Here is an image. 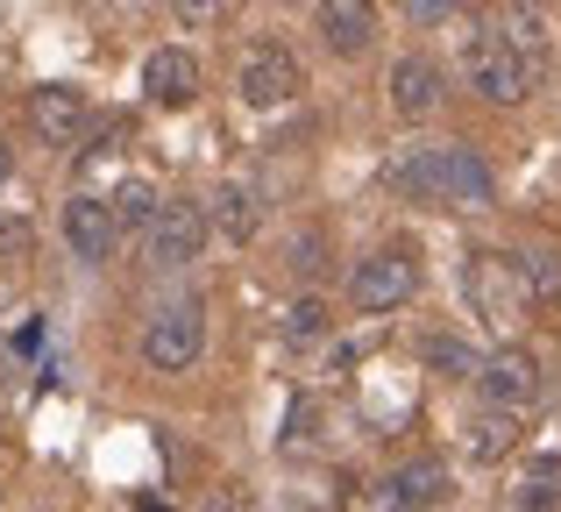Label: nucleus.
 Wrapping results in <instances>:
<instances>
[{"label": "nucleus", "mask_w": 561, "mask_h": 512, "mask_svg": "<svg viewBox=\"0 0 561 512\" xmlns=\"http://www.w3.org/2000/svg\"><path fill=\"white\" fill-rule=\"evenodd\" d=\"M157 207H164V200H157V193H150L142 179L114 193V221H122V228H150V221H157Z\"/></svg>", "instance_id": "21"}, {"label": "nucleus", "mask_w": 561, "mask_h": 512, "mask_svg": "<svg viewBox=\"0 0 561 512\" xmlns=\"http://www.w3.org/2000/svg\"><path fill=\"white\" fill-rule=\"evenodd\" d=\"M512 448H519V413H497V406H483V413L469 420V456H477V463H505Z\"/></svg>", "instance_id": "17"}, {"label": "nucleus", "mask_w": 561, "mask_h": 512, "mask_svg": "<svg viewBox=\"0 0 561 512\" xmlns=\"http://www.w3.org/2000/svg\"><path fill=\"white\" fill-rule=\"evenodd\" d=\"M519 512H561V456H534L519 485Z\"/></svg>", "instance_id": "18"}, {"label": "nucleus", "mask_w": 561, "mask_h": 512, "mask_svg": "<svg viewBox=\"0 0 561 512\" xmlns=\"http://www.w3.org/2000/svg\"><path fill=\"white\" fill-rule=\"evenodd\" d=\"M420 363L434 377H455V385H462V377L477 385V371H483V356L462 342V334H420Z\"/></svg>", "instance_id": "16"}, {"label": "nucleus", "mask_w": 561, "mask_h": 512, "mask_svg": "<svg viewBox=\"0 0 561 512\" xmlns=\"http://www.w3.org/2000/svg\"><path fill=\"white\" fill-rule=\"evenodd\" d=\"M320 334H328V306H320L313 292H306V299H291V314H285V342H291V349H313Z\"/></svg>", "instance_id": "19"}, {"label": "nucleus", "mask_w": 561, "mask_h": 512, "mask_svg": "<svg viewBox=\"0 0 561 512\" xmlns=\"http://www.w3.org/2000/svg\"><path fill=\"white\" fill-rule=\"evenodd\" d=\"M171 14H179V22H220V0H171Z\"/></svg>", "instance_id": "24"}, {"label": "nucleus", "mask_w": 561, "mask_h": 512, "mask_svg": "<svg viewBox=\"0 0 561 512\" xmlns=\"http://www.w3.org/2000/svg\"><path fill=\"white\" fill-rule=\"evenodd\" d=\"M8 250H28V221H22V214L0 221V257H8Z\"/></svg>", "instance_id": "25"}, {"label": "nucleus", "mask_w": 561, "mask_h": 512, "mask_svg": "<svg viewBox=\"0 0 561 512\" xmlns=\"http://www.w3.org/2000/svg\"><path fill=\"white\" fill-rule=\"evenodd\" d=\"M491 36H497V43H512L519 57H534V50H540V22H534L526 8H505V14H497V29H491Z\"/></svg>", "instance_id": "22"}, {"label": "nucleus", "mask_w": 561, "mask_h": 512, "mask_svg": "<svg viewBox=\"0 0 561 512\" xmlns=\"http://www.w3.org/2000/svg\"><path fill=\"white\" fill-rule=\"evenodd\" d=\"M440 499H448V463L440 456H412L377 485V512H426Z\"/></svg>", "instance_id": "10"}, {"label": "nucleus", "mask_w": 561, "mask_h": 512, "mask_svg": "<svg viewBox=\"0 0 561 512\" xmlns=\"http://www.w3.org/2000/svg\"><path fill=\"white\" fill-rule=\"evenodd\" d=\"M383 93H391V114H398V122H434L440 100H448V71H440L426 50H405L391 65V79H383Z\"/></svg>", "instance_id": "9"}, {"label": "nucleus", "mask_w": 561, "mask_h": 512, "mask_svg": "<svg viewBox=\"0 0 561 512\" xmlns=\"http://www.w3.org/2000/svg\"><path fill=\"white\" fill-rule=\"evenodd\" d=\"M277 8H285V0H277Z\"/></svg>", "instance_id": "29"}, {"label": "nucleus", "mask_w": 561, "mask_h": 512, "mask_svg": "<svg viewBox=\"0 0 561 512\" xmlns=\"http://www.w3.org/2000/svg\"><path fill=\"white\" fill-rule=\"evenodd\" d=\"M313 29L334 57H363L377 43V0H320L313 8Z\"/></svg>", "instance_id": "12"}, {"label": "nucleus", "mask_w": 561, "mask_h": 512, "mask_svg": "<svg viewBox=\"0 0 561 512\" xmlns=\"http://www.w3.org/2000/svg\"><path fill=\"white\" fill-rule=\"evenodd\" d=\"M412 292H420V257H412L405 242L370 250L356 271H348V306H356V314H398Z\"/></svg>", "instance_id": "4"}, {"label": "nucleus", "mask_w": 561, "mask_h": 512, "mask_svg": "<svg viewBox=\"0 0 561 512\" xmlns=\"http://www.w3.org/2000/svg\"><path fill=\"white\" fill-rule=\"evenodd\" d=\"M57 228H65V250L85 263V271H100V263L114 257V242H122V221H114V200L100 193H71L65 214H57Z\"/></svg>", "instance_id": "7"}, {"label": "nucleus", "mask_w": 561, "mask_h": 512, "mask_svg": "<svg viewBox=\"0 0 561 512\" xmlns=\"http://www.w3.org/2000/svg\"><path fill=\"white\" fill-rule=\"evenodd\" d=\"M462 8H469V0H405V14H412L420 29H440V22H455Z\"/></svg>", "instance_id": "23"}, {"label": "nucleus", "mask_w": 561, "mask_h": 512, "mask_svg": "<svg viewBox=\"0 0 561 512\" xmlns=\"http://www.w3.org/2000/svg\"><path fill=\"white\" fill-rule=\"evenodd\" d=\"M477 399L497 406V413H526V406L540 399V356H534V349H519V342L491 349L483 371H477Z\"/></svg>", "instance_id": "6"}, {"label": "nucleus", "mask_w": 561, "mask_h": 512, "mask_svg": "<svg viewBox=\"0 0 561 512\" xmlns=\"http://www.w3.org/2000/svg\"><path fill=\"white\" fill-rule=\"evenodd\" d=\"M519 263H505V257H469V299H477V314L483 320H512L519 314Z\"/></svg>", "instance_id": "15"}, {"label": "nucleus", "mask_w": 561, "mask_h": 512, "mask_svg": "<svg viewBox=\"0 0 561 512\" xmlns=\"http://www.w3.org/2000/svg\"><path fill=\"white\" fill-rule=\"evenodd\" d=\"M206 236H214V221H206L199 200H164L157 221L142 228V263L150 271H185V263H199Z\"/></svg>", "instance_id": "5"}, {"label": "nucleus", "mask_w": 561, "mask_h": 512, "mask_svg": "<svg viewBox=\"0 0 561 512\" xmlns=\"http://www.w3.org/2000/svg\"><path fill=\"white\" fill-rule=\"evenodd\" d=\"M462 79H469V93L491 100V107H519V100L534 93V57H519L512 43H497V36H469Z\"/></svg>", "instance_id": "3"}, {"label": "nucleus", "mask_w": 561, "mask_h": 512, "mask_svg": "<svg viewBox=\"0 0 561 512\" xmlns=\"http://www.w3.org/2000/svg\"><path fill=\"white\" fill-rule=\"evenodd\" d=\"M199 356H206V306L192 299V292L150 306V320H142V363H150L157 377H185Z\"/></svg>", "instance_id": "2"}, {"label": "nucleus", "mask_w": 561, "mask_h": 512, "mask_svg": "<svg viewBox=\"0 0 561 512\" xmlns=\"http://www.w3.org/2000/svg\"><path fill=\"white\" fill-rule=\"evenodd\" d=\"M206 221H214V236H228V242H256L263 236V193L249 179H220L214 200H206Z\"/></svg>", "instance_id": "14"}, {"label": "nucleus", "mask_w": 561, "mask_h": 512, "mask_svg": "<svg viewBox=\"0 0 561 512\" xmlns=\"http://www.w3.org/2000/svg\"><path fill=\"white\" fill-rule=\"evenodd\" d=\"M199 512H249V505H242V491H214V499H206Z\"/></svg>", "instance_id": "26"}, {"label": "nucleus", "mask_w": 561, "mask_h": 512, "mask_svg": "<svg viewBox=\"0 0 561 512\" xmlns=\"http://www.w3.org/2000/svg\"><path fill=\"white\" fill-rule=\"evenodd\" d=\"M85 8H100V0H85Z\"/></svg>", "instance_id": "28"}, {"label": "nucleus", "mask_w": 561, "mask_h": 512, "mask_svg": "<svg viewBox=\"0 0 561 512\" xmlns=\"http://www.w3.org/2000/svg\"><path fill=\"white\" fill-rule=\"evenodd\" d=\"M391 185L405 200H420V207H455V214H483L497 200L491 164L469 143H412V150H398Z\"/></svg>", "instance_id": "1"}, {"label": "nucleus", "mask_w": 561, "mask_h": 512, "mask_svg": "<svg viewBox=\"0 0 561 512\" xmlns=\"http://www.w3.org/2000/svg\"><path fill=\"white\" fill-rule=\"evenodd\" d=\"M142 93H150L157 107H192V100H199V57L179 50V43L150 50L142 57Z\"/></svg>", "instance_id": "13"}, {"label": "nucleus", "mask_w": 561, "mask_h": 512, "mask_svg": "<svg viewBox=\"0 0 561 512\" xmlns=\"http://www.w3.org/2000/svg\"><path fill=\"white\" fill-rule=\"evenodd\" d=\"M285 263H291V277H320V271H328V228H299L291 250H285Z\"/></svg>", "instance_id": "20"}, {"label": "nucleus", "mask_w": 561, "mask_h": 512, "mask_svg": "<svg viewBox=\"0 0 561 512\" xmlns=\"http://www.w3.org/2000/svg\"><path fill=\"white\" fill-rule=\"evenodd\" d=\"M85 122H93V100H85L79 86H36V93H28V128H36L43 143H79Z\"/></svg>", "instance_id": "11"}, {"label": "nucleus", "mask_w": 561, "mask_h": 512, "mask_svg": "<svg viewBox=\"0 0 561 512\" xmlns=\"http://www.w3.org/2000/svg\"><path fill=\"white\" fill-rule=\"evenodd\" d=\"M299 57L285 50V43H256V50L234 65V93L249 100V107H285V100H299Z\"/></svg>", "instance_id": "8"}, {"label": "nucleus", "mask_w": 561, "mask_h": 512, "mask_svg": "<svg viewBox=\"0 0 561 512\" xmlns=\"http://www.w3.org/2000/svg\"><path fill=\"white\" fill-rule=\"evenodd\" d=\"M8 171H14V157H8V143H0V185H8Z\"/></svg>", "instance_id": "27"}]
</instances>
